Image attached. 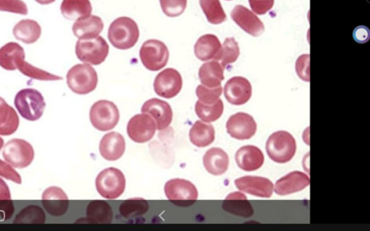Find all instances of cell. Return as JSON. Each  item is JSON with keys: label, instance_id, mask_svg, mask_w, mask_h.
<instances>
[{"label": "cell", "instance_id": "26", "mask_svg": "<svg viewBox=\"0 0 370 231\" xmlns=\"http://www.w3.org/2000/svg\"><path fill=\"white\" fill-rule=\"evenodd\" d=\"M113 211L110 205L104 200H93L87 207L84 223L96 224L111 223Z\"/></svg>", "mask_w": 370, "mask_h": 231}, {"label": "cell", "instance_id": "5", "mask_svg": "<svg viewBox=\"0 0 370 231\" xmlns=\"http://www.w3.org/2000/svg\"><path fill=\"white\" fill-rule=\"evenodd\" d=\"M110 53V46L106 40L98 36L92 39H79L76 46V54L82 62L100 65L103 63Z\"/></svg>", "mask_w": 370, "mask_h": 231}, {"label": "cell", "instance_id": "39", "mask_svg": "<svg viewBox=\"0 0 370 231\" xmlns=\"http://www.w3.org/2000/svg\"><path fill=\"white\" fill-rule=\"evenodd\" d=\"M240 54L238 43L234 38H227L221 47L218 62L225 68L228 65L235 62Z\"/></svg>", "mask_w": 370, "mask_h": 231}, {"label": "cell", "instance_id": "47", "mask_svg": "<svg viewBox=\"0 0 370 231\" xmlns=\"http://www.w3.org/2000/svg\"><path fill=\"white\" fill-rule=\"evenodd\" d=\"M4 146V140L1 137H0V150H2Z\"/></svg>", "mask_w": 370, "mask_h": 231}, {"label": "cell", "instance_id": "44", "mask_svg": "<svg viewBox=\"0 0 370 231\" xmlns=\"http://www.w3.org/2000/svg\"><path fill=\"white\" fill-rule=\"evenodd\" d=\"M0 176H2L8 180L12 181L18 185H21L22 179L20 174L8 164L0 159Z\"/></svg>", "mask_w": 370, "mask_h": 231}, {"label": "cell", "instance_id": "46", "mask_svg": "<svg viewBox=\"0 0 370 231\" xmlns=\"http://www.w3.org/2000/svg\"><path fill=\"white\" fill-rule=\"evenodd\" d=\"M37 3L41 5H49L56 1V0H35Z\"/></svg>", "mask_w": 370, "mask_h": 231}, {"label": "cell", "instance_id": "6", "mask_svg": "<svg viewBox=\"0 0 370 231\" xmlns=\"http://www.w3.org/2000/svg\"><path fill=\"white\" fill-rule=\"evenodd\" d=\"M126 180L124 174L116 168L103 171L95 179V187L102 197L113 199L120 197L126 190Z\"/></svg>", "mask_w": 370, "mask_h": 231}, {"label": "cell", "instance_id": "18", "mask_svg": "<svg viewBox=\"0 0 370 231\" xmlns=\"http://www.w3.org/2000/svg\"><path fill=\"white\" fill-rule=\"evenodd\" d=\"M42 204L46 212L53 216L65 215L69 207V199L66 193L60 187L47 188L42 194Z\"/></svg>", "mask_w": 370, "mask_h": 231}, {"label": "cell", "instance_id": "2", "mask_svg": "<svg viewBox=\"0 0 370 231\" xmlns=\"http://www.w3.org/2000/svg\"><path fill=\"white\" fill-rule=\"evenodd\" d=\"M15 106L22 118L35 121L42 117L46 103L39 91L33 88H26L17 93Z\"/></svg>", "mask_w": 370, "mask_h": 231}, {"label": "cell", "instance_id": "36", "mask_svg": "<svg viewBox=\"0 0 370 231\" xmlns=\"http://www.w3.org/2000/svg\"><path fill=\"white\" fill-rule=\"evenodd\" d=\"M17 69L24 75L29 77V78L38 81H55L62 80V77L36 67L25 61V60H22L18 62Z\"/></svg>", "mask_w": 370, "mask_h": 231}, {"label": "cell", "instance_id": "16", "mask_svg": "<svg viewBox=\"0 0 370 231\" xmlns=\"http://www.w3.org/2000/svg\"><path fill=\"white\" fill-rule=\"evenodd\" d=\"M232 20L246 33L258 37L265 32L263 22L251 11L243 6H237L231 13Z\"/></svg>", "mask_w": 370, "mask_h": 231}, {"label": "cell", "instance_id": "23", "mask_svg": "<svg viewBox=\"0 0 370 231\" xmlns=\"http://www.w3.org/2000/svg\"><path fill=\"white\" fill-rule=\"evenodd\" d=\"M235 159L238 166L245 171L259 169L265 161L263 152L253 145L241 147L236 153Z\"/></svg>", "mask_w": 370, "mask_h": 231}, {"label": "cell", "instance_id": "33", "mask_svg": "<svg viewBox=\"0 0 370 231\" xmlns=\"http://www.w3.org/2000/svg\"><path fill=\"white\" fill-rule=\"evenodd\" d=\"M195 112L202 121L211 123L218 120L224 112V104L220 98L214 104L208 105L200 101L196 102Z\"/></svg>", "mask_w": 370, "mask_h": 231}, {"label": "cell", "instance_id": "22", "mask_svg": "<svg viewBox=\"0 0 370 231\" xmlns=\"http://www.w3.org/2000/svg\"><path fill=\"white\" fill-rule=\"evenodd\" d=\"M105 28L100 17L91 15L77 20L72 25V32L79 39H92L100 36Z\"/></svg>", "mask_w": 370, "mask_h": 231}, {"label": "cell", "instance_id": "31", "mask_svg": "<svg viewBox=\"0 0 370 231\" xmlns=\"http://www.w3.org/2000/svg\"><path fill=\"white\" fill-rule=\"evenodd\" d=\"M60 10L66 19L77 20L90 16L93 8L89 0H63Z\"/></svg>", "mask_w": 370, "mask_h": 231}, {"label": "cell", "instance_id": "8", "mask_svg": "<svg viewBox=\"0 0 370 231\" xmlns=\"http://www.w3.org/2000/svg\"><path fill=\"white\" fill-rule=\"evenodd\" d=\"M140 58L144 67L150 71H159L168 63L169 51L166 45L157 39L145 41L140 49Z\"/></svg>", "mask_w": 370, "mask_h": 231}, {"label": "cell", "instance_id": "4", "mask_svg": "<svg viewBox=\"0 0 370 231\" xmlns=\"http://www.w3.org/2000/svg\"><path fill=\"white\" fill-rule=\"evenodd\" d=\"M67 84L73 93L79 95L88 94L97 87V72L88 64L77 65L68 71Z\"/></svg>", "mask_w": 370, "mask_h": 231}, {"label": "cell", "instance_id": "32", "mask_svg": "<svg viewBox=\"0 0 370 231\" xmlns=\"http://www.w3.org/2000/svg\"><path fill=\"white\" fill-rule=\"evenodd\" d=\"M191 143L199 147L210 145L215 140V130L213 125L201 121H197L190 131Z\"/></svg>", "mask_w": 370, "mask_h": 231}, {"label": "cell", "instance_id": "9", "mask_svg": "<svg viewBox=\"0 0 370 231\" xmlns=\"http://www.w3.org/2000/svg\"><path fill=\"white\" fill-rule=\"evenodd\" d=\"M164 191L169 201L183 208L191 206L199 197L195 186L185 179H171L166 183Z\"/></svg>", "mask_w": 370, "mask_h": 231}, {"label": "cell", "instance_id": "15", "mask_svg": "<svg viewBox=\"0 0 370 231\" xmlns=\"http://www.w3.org/2000/svg\"><path fill=\"white\" fill-rule=\"evenodd\" d=\"M235 185L240 191L258 197L269 198L274 192V185L268 178L245 176L236 179Z\"/></svg>", "mask_w": 370, "mask_h": 231}, {"label": "cell", "instance_id": "24", "mask_svg": "<svg viewBox=\"0 0 370 231\" xmlns=\"http://www.w3.org/2000/svg\"><path fill=\"white\" fill-rule=\"evenodd\" d=\"M204 165L209 173L219 176L227 171L230 159L225 150L219 147H213L206 152L204 157Z\"/></svg>", "mask_w": 370, "mask_h": 231}, {"label": "cell", "instance_id": "30", "mask_svg": "<svg viewBox=\"0 0 370 231\" xmlns=\"http://www.w3.org/2000/svg\"><path fill=\"white\" fill-rule=\"evenodd\" d=\"M23 48L15 42H10L0 48V67L9 71L17 70L18 62L25 60Z\"/></svg>", "mask_w": 370, "mask_h": 231}, {"label": "cell", "instance_id": "13", "mask_svg": "<svg viewBox=\"0 0 370 231\" xmlns=\"http://www.w3.org/2000/svg\"><path fill=\"white\" fill-rule=\"evenodd\" d=\"M228 134L239 140L252 138L257 131V124L249 114L239 112L230 117L227 123Z\"/></svg>", "mask_w": 370, "mask_h": 231}, {"label": "cell", "instance_id": "29", "mask_svg": "<svg viewBox=\"0 0 370 231\" xmlns=\"http://www.w3.org/2000/svg\"><path fill=\"white\" fill-rule=\"evenodd\" d=\"M15 38L25 44H32L37 42L41 35L40 25L33 20H22L13 29Z\"/></svg>", "mask_w": 370, "mask_h": 231}, {"label": "cell", "instance_id": "3", "mask_svg": "<svg viewBox=\"0 0 370 231\" xmlns=\"http://www.w3.org/2000/svg\"><path fill=\"white\" fill-rule=\"evenodd\" d=\"M297 150L293 137L286 131H279L271 135L266 143L269 158L278 164L289 162Z\"/></svg>", "mask_w": 370, "mask_h": 231}, {"label": "cell", "instance_id": "38", "mask_svg": "<svg viewBox=\"0 0 370 231\" xmlns=\"http://www.w3.org/2000/svg\"><path fill=\"white\" fill-rule=\"evenodd\" d=\"M14 213L13 203L10 189L6 182L0 178V220H9Z\"/></svg>", "mask_w": 370, "mask_h": 231}, {"label": "cell", "instance_id": "48", "mask_svg": "<svg viewBox=\"0 0 370 231\" xmlns=\"http://www.w3.org/2000/svg\"><path fill=\"white\" fill-rule=\"evenodd\" d=\"M228 1H230V0H228Z\"/></svg>", "mask_w": 370, "mask_h": 231}, {"label": "cell", "instance_id": "14", "mask_svg": "<svg viewBox=\"0 0 370 231\" xmlns=\"http://www.w3.org/2000/svg\"><path fill=\"white\" fill-rule=\"evenodd\" d=\"M141 112L150 115L154 119L158 131L166 129L173 119V112L171 106L167 102L159 98H152L145 101Z\"/></svg>", "mask_w": 370, "mask_h": 231}, {"label": "cell", "instance_id": "21", "mask_svg": "<svg viewBox=\"0 0 370 231\" xmlns=\"http://www.w3.org/2000/svg\"><path fill=\"white\" fill-rule=\"evenodd\" d=\"M100 150L105 159L109 161H117L125 153V138L116 132L107 133L100 142Z\"/></svg>", "mask_w": 370, "mask_h": 231}, {"label": "cell", "instance_id": "20", "mask_svg": "<svg viewBox=\"0 0 370 231\" xmlns=\"http://www.w3.org/2000/svg\"><path fill=\"white\" fill-rule=\"evenodd\" d=\"M221 44L218 38L213 34H206L197 39L194 46L196 58L201 61H218L220 59Z\"/></svg>", "mask_w": 370, "mask_h": 231}, {"label": "cell", "instance_id": "7", "mask_svg": "<svg viewBox=\"0 0 370 231\" xmlns=\"http://www.w3.org/2000/svg\"><path fill=\"white\" fill-rule=\"evenodd\" d=\"M90 120L96 130L109 131L117 125L119 112L113 102L107 100H98L91 109Z\"/></svg>", "mask_w": 370, "mask_h": 231}, {"label": "cell", "instance_id": "37", "mask_svg": "<svg viewBox=\"0 0 370 231\" xmlns=\"http://www.w3.org/2000/svg\"><path fill=\"white\" fill-rule=\"evenodd\" d=\"M46 222L44 211L37 205H29L22 209L15 217L14 223L18 224H43Z\"/></svg>", "mask_w": 370, "mask_h": 231}, {"label": "cell", "instance_id": "25", "mask_svg": "<svg viewBox=\"0 0 370 231\" xmlns=\"http://www.w3.org/2000/svg\"><path fill=\"white\" fill-rule=\"evenodd\" d=\"M222 208L230 214L243 218H251L254 214L251 204L241 192L230 194L225 199Z\"/></svg>", "mask_w": 370, "mask_h": 231}, {"label": "cell", "instance_id": "12", "mask_svg": "<svg viewBox=\"0 0 370 231\" xmlns=\"http://www.w3.org/2000/svg\"><path fill=\"white\" fill-rule=\"evenodd\" d=\"M157 131L154 119L149 114L142 113L132 117L127 126L130 138L138 143H144L151 140Z\"/></svg>", "mask_w": 370, "mask_h": 231}, {"label": "cell", "instance_id": "11", "mask_svg": "<svg viewBox=\"0 0 370 231\" xmlns=\"http://www.w3.org/2000/svg\"><path fill=\"white\" fill-rule=\"evenodd\" d=\"M154 88L160 97L167 99L174 98L183 88L182 76L176 69H165L156 77Z\"/></svg>", "mask_w": 370, "mask_h": 231}, {"label": "cell", "instance_id": "45", "mask_svg": "<svg viewBox=\"0 0 370 231\" xmlns=\"http://www.w3.org/2000/svg\"><path fill=\"white\" fill-rule=\"evenodd\" d=\"M249 4L255 13L263 15L273 8L275 0H249Z\"/></svg>", "mask_w": 370, "mask_h": 231}, {"label": "cell", "instance_id": "19", "mask_svg": "<svg viewBox=\"0 0 370 231\" xmlns=\"http://www.w3.org/2000/svg\"><path fill=\"white\" fill-rule=\"evenodd\" d=\"M309 176L300 171H293L279 179L275 185V192L285 196L299 192L310 185Z\"/></svg>", "mask_w": 370, "mask_h": 231}, {"label": "cell", "instance_id": "34", "mask_svg": "<svg viewBox=\"0 0 370 231\" xmlns=\"http://www.w3.org/2000/svg\"><path fill=\"white\" fill-rule=\"evenodd\" d=\"M149 209V203L144 199L137 197L122 202L119 212L123 217L131 218L145 214Z\"/></svg>", "mask_w": 370, "mask_h": 231}, {"label": "cell", "instance_id": "17", "mask_svg": "<svg viewBox=\"0 0 370 231\" xmlns=\"http://www.w3.org/2000/svg\"><path fill=\"white\" fill-rule=\"evenodd\" d=\"M253 89L250 81L243 77H234L225 86V95L227 101L234 106H241L249 102Z\"/></svg>", "mask_w": 370, "mask_h": 231}, {"label": "cell", "instance_id": "42", "mask_svg": "<svg viewBox=\"0 0 370 231\" xmlns=\"http://www.w3.org/2000/svg\"><path fill=\"white\" fill-rule=\"evenodd\" d=\"M0 11L27 15L28 8L22 0H0Z\"/></svg>", "mask_w": 370, "mask_h": 231}, {"label": "cell", "instance_id": "41", "mask_svg": "<svg viewBox=\"0 0 370 231\" xmlns=\"http://www.w3.org/2000/svg\"><path fill=\"white\" fill-rule=\"evenodd\" d=\"M221 86L217 88H208L203 85L197 86L196 89V95L199 100L204 103V104L211 105L214 104L222 94Z\"/></svg>", "mask_w": 370, "mask_h": 231}, {"label": "cell", "instance_id": "1", "mask_svg": "<svg viewBox=\"0 0 370 231\" xmlns=\"http://www.w3.org/2000/svg\"><path fill=\"white\" fill-rule=\"evenodd\" d=\"M140 31L136 22L128 17L115 19L108 30V39L112 45L120 50L133 48L138 42Z\"/></svg>", "mask_w": 370, "mask_h": 231}, {"label": "cell", "instance_id": "27", "mask_svg": "<svg viewBox=\"0 0 370 231\" xmlns=\"http://www.w3.org/2000/svg\"><path fill=\"white\" fill-rule=\"evenodd\" d=\"M225 68L219 62L213 60L204 64L199 72V79L203 86L213 88L220 86L225 80Z\"/></svg>", "mask_w": 370, "mask_h": 231}, {"label": "cell", "instance_id": "10", "mask_svg": "<svg viewBox=\"0 0 370 231\" xmlns=\"http://www.w3.org/2000/svg\"><path fill=\"white\" fill-rule=\"evenodd\" d=\"M3 156L12 166L25 169L31 165L35 157L32 145L22 139L10 140L5 146Z\"/></svg>", "mask_w": 370, "mask_h": 231}, {"label": "cell", "instance_id": "35", "mask_svg": "<svg viewBox=\"0 0 370 231\" xmlns=\"http://www.w3.org/2000/svg\"><path fill=\"white\" fill-rule=\"evenodd\" d=\"M199 3L210 23L218 25L227 20V15L219 0H200Z\"/></svg>", "mask_w": 370, "mask_h": 231}, {"label": "cell", "instance_id": "43", "mask_svg": "<svg viewBox=\"0 0 370 231\" xmlns=\"http://www.w3.org/2000/svg\"><path fill=\"white\" fill-rule=\"evenodd\" d=\"M296 71L300 79L310 82V55L300 56L296 62Z\"/></svg>", "mask_w": 370, "mask_h": 231}, {"label": "cell", "instance_id": "40", "mask_svg": "<svg viewBox=\"0 0 370 231\" xmlns=\"http://www.w3.org/2000/svg\"><path fill=\"white\" fill-rule=\"evenodd\" d=\"M163 13L168 17L176 18L186 10L187 0H159Z\"/></svg>", "mask_w": 370, "mask_h": 231}, {"label": "cell", "instance_id": "28", "mask_svg": "<svg viewBox=\"0 0 370 231\" xmlns=\"http://www.w3.org/2000/svg\"><path fill=\"white\" fill-rule=\"evenodd\" d=\"M19 123V117L15 110L0 97V136L13 135L17 131Z\"/></svg>", "mask_w": 370, "mask_h": 231}]
</instances>
